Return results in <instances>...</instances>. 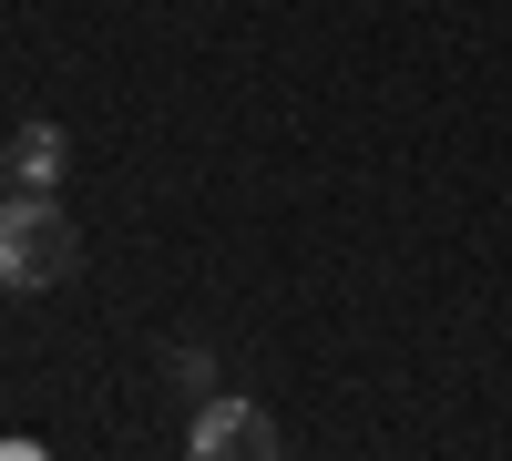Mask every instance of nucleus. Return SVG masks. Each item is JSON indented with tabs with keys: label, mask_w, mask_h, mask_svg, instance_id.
Listing matches in <instances>:
<instances>
[{
	"label": "nucleus",
	"mask_w": 512,
	"mask_h": 461,
	"mask_svg": "<svg viewBox=\"0 0 512 461\" xmlns=\"http://www.w3.org/2000/svg\"><path fill=\"white\" fill-rule=\"evenodd\" d=\"M82 267V236H72V216L52 195H0V287L11 298H41V287H62Z\"/></svg>",
	"instance_id": "obj_1"
},
{
	"label": "nucleus",
	"mask_w": 512,
	"mask_h": 461,
	"mask_svg": "<svg viewBox=\"0 0 512 461\" xmlns=\"http://www.w3.org/2000/svg\"><path fill=\"white\" fill-rule=\"evenodd\" d=\"M185 461H287V431H277L256 400H195Z\"/></svg>",
	"instance_id": "obj_2"
},
{
	"label": "nucleus",
	"mask_w": 512,
	"mask_h": 461,
	"mask_svg": "<svg viewBox=\"0 0 512 461\" xmlns=\"http://www.w3.org/2000/svg\"><path fill=\"white\" fill-rule=\"evenodd\" d=\"M0 154H11V185H31V195H52V185H62V164H72L62 123H21V134L0 144Z\"/></svg>",
	"instance_id": "obj_3"
},
{
	"label": "nucleus",
	"mask_w": 512,
	"mask_h": 461,
	"mask_svg": "<svg viewBox=\"0 0 512 461\" xmlns=\"http://www.w3.org/2000/svg\"><path fill=\"white\" fill-rule=\"evenodd\" d=\"M0 461H41V451H31V441H0Z\"/></svg>",
	"instance_id": "obj_4"
},
{
	"label": "nucleus",
	"mask_w": 512,
	"mask_h": 461,
	"mask_svg": "<svg viewBox=\"0 0 512 461\" xmlns=\"http://www.w3.org/2000/svg\"><path fill=\"white\" fill-rule=\"evenodd\" d=\"M0 175H11V154H0Z\"/></svg>",
	"instance_id": "obj_5"
}]
</instances>
